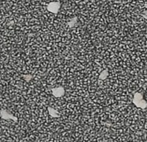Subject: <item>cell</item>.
Returning <instances> with one entry per match:
<instances>
[{
	"mask_svg": "<svg viewBox=\"0 0 147 142\" xmlns=\"http://www.w3.org/2000/svg\"><path fill=\"white\" fill-rule=\"evenodd\" d=\"M134 103L138 107H140V108H146L147 106V102L142 98V95L139 93H137L134 95Z\"/></svg>",
	"mask_w": 147,
	"mask_h": 142,
	"instance_id": "obj_1",
	"label": "cell"
},
{
	"mask_svg": "<svg viewBox=\"0 0 147 142\" xmlns=\"http://www.w3.org/2000/svg\"><path fill=\"white\" fill-rule=\"evenodd\" d=\"M60 7H61L60 3H57V2L56 3H51L49 4L48 10L50 12H53V13H57Z\"/></svg>",
	"mask_w": 147,
	"mask_h": 142,
	"instance_id": "obj_2",
	"label": "cell"
},
{
	"mask_svg": "<svg viewBox=\"0 0 147 142\" xmlns=\"http://www.w3.org/2000/svg\"><path fill=\"white\" fill-rule=\"evenodd\" d=\"M64 93H65V90H64L63 87H58L53 89V94L56 97H61V96L64 95Z\"/></svg>",
	"mask_w": 147,
	"mask_h": 142,
	"instance_id": "obj_3",
	"label": "cell"
},
{
	"mask_svg": "<svg viewBox=\"0 0 147 142\" xmlns=\"http://www.w3.org/2000/svg\"><path fill=\"white\" fill-rule=\"evenodd\" d=\"M49 111L50 113V115H52L53 117H59V116H60V115L58 114V112H57L56 110H54L53 109L49 108Z\"/></svg>",
	"mask_w": 147,
	"mask_h": 142,
	"instance_id": "obj_4",
	"label": "cell"
}]
</instances>
